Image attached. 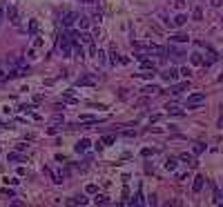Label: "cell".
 <instances>
[{
	"mask_svg": "<svg viewBox=\"0 0 223 207\" xmlns=\"http://www.w3.org/2000/svg\"><path fill=\"white\" fill-rule=\"evenodd\" d=\"M89 145H91L89 140H87V138H83V140H78V143H76V147H74V149H76L78 154H83V152H87V147H89Z\"/></svg>",
	"mask_w": 223,
	"mask_h": 207,
	"instance_id": "30bf717a",
	"label": "cell"
},
{
	"mask_svg": "<svg viewBox=\"0 0 223 207\" xmlns=\"http://www.w3.org/2000/svg\"><path fill=\"white\" fill-rule=\"evenodd\" d=\"M179 76H181V74L176 71V69H165V71L161 74V78H163L165 82H174L176 78H179Z\"/></svg>",
	"mask_w": 223,
	"mask_h": 207,
	"instance_id": "3957f363",
	"label": "cell"
},
{
	"mask_svg": "<svg viewBox=\"0 0 223 207\" xmlns=\"http://www.w3.org/2000/svg\"><path fill=\"white\" fill-rule=\"evenodd\" d=\"M185 89H190V82H188V80H183V82H179V85H172V94H181V91H185Z\"/></svg>",
	"mask_w": 223,
	"mask_h": 207,
	"instance_id": "8fae6325",
	"label": "cell"
},
{
	"mask_svg": "<svg viewBox=\"0 0 223 207\" xmlns=\"http://www.w3.org/2000/svg\"><path fill=\"white\" fill-rule=\"evenodd\" d=\"M114 140H116V136L107 134V136H103V140H100V143H103V145H112V143H114Z\"/></svg>",
	"mask_w": 223,
	"mask_h": 207,
	"instance_id": "44dd1931",
	"label": "cell"
},
{
	"mask_svg": "<svg viewBox=\"0 0 223 207\" xmlns=\"http://www.w3.org/2000/svg\"><path fill=\"white\" fill-rule=\"evenodd\" d=\"M138 78H154V71L150 74V71H141V74H136Z\"/></svg>",
	"mask_w": 223,
	"mask_h": 207,
	"instance_id": "f1b7e54d",
	"label": "cell"
},
{
	"mask_svg": "<svg viewBox=\"0 0 223 207\" xmlns=\"http://www.w3.org/2000/svg\"><path fill=\"white\" fill-rule=\"evenodd\" d=\"M80 123H87V125H94V123H98V118H96V116H80Z\"/></svg>",
	"mask_w": 223,
	"mask_h": 207,
	"instance_id": "d6986e66",
	"label": "cell"
},
{
	"mask_svg": "<svg viewBox=\"0 0 223 207\" xmlns=\"http://www.w3.org/2000/svg\"><path fill=\"white\" fill-rule=\"evenodd\" d=\"M156 154V149H150V147H145L143 152H141V156H145V158H150V156H154Z\"/></svg>",
	"mask_w": 223,
	"mask_h": 207,
	"instance_id": "d4e9b609",
	"label": "cell"
},
{
	"mask_svg": "<svg viewBox=\"0 0 223 207\" xmlns=\"http://www.w3.org/2000/svg\"><path fill=\"white\" fill-rule=\"evenodd\" d=\"M212 5H214V7H219V5H221V0H212Z\"/></svg>",
	"mask_w": 223,
	"mask_h": 207,
	"instance_id": "7bdbcfd3",
	"label": "cell"
},
{
	"mask_svg": "<svg viewBox=\"0 0 223 207\" xmlns=\"http://www.w3.org/2000/svg\"><path fill=\"white\" fill-rule=\"evenodd\" d=\"M89 56H96V45H94V42L89 45Z\"/></svg>",
	"mask_w": 223,
	"mask_h": 207,
	"instance_id": "ab89813d",
	"label": "cell"
},
{
	"mask_svg": "<svg viewBox=\"0 0 223 207\" xmlns=\"http://www.w3.org/2000/svg\"><path fill=\"white\" fill-rule=\"evenodd\" d=\"M87 198L85 196H76V198H69V205H85Z\"/></svg>",
	"mask_w": 223,
	"mask_h": 207,
	"instance_id": "ac0fdd59",
	"label": "cell"
},
{
	"mask_svg": "<svg viewBox=\"0 0 223 207\" xmlns=\"http://www.w3.org/2000/svg\"><path fill=\"white\" fill-rule=\"evenodd\" d=\"M167 114H170V116H183V109H179V107H170V105H167Z\"/></svg>",
	"mask_w": 223,
	"mask_h": 207,
	"instance_id": "2e32d148",
	"label": "cell"
},
{
	"mask_svg": "<svg viewBox=\"0 0 223 207\" xmlns=\"http://www.w3.org/2000/svg\"><path fill=\"white\" fill-rule=\"evenodd\" d=\"M167 54H170V56H172L174 60H181L183 56H185V51H183V49H176L174 45H170V47H167Z\"/></svg>",
	"mask_w": 223,
	"mask_h": 207,
	"instance_id": "5b68a950",
	"label": "cell"
},
{
	"mask_svg": "<svg viewBox=\"0 0 223 207\" xmlns=\"http://www.w3.org/2000/svg\"><path fill=\"white\" fill-rule=\"evenodd\" d=\"M96 58H98V62H100V65H105V51H100V49H98V51H96Z\"/></svg>",
	"mask_w": 223,
	"mask_h": 207,
	"instance_id": "83f0119b",
	"label": "cell"
},
{
	"mask_svg": "<svg viewBox=\"0 0 223 207\" xmlns=\"http://www.w3.org/2000/svg\"><path fill=\"white\" fill-rule=\"evenodd\" d=\"M47 134H49V136H56V134H58V127H49Z\"/></svg>",
	"mask_w": 223,
	"mask_h": 207,
	"instance_id": "74e56055",
	"label": "cell"
},
{
	"mask_svg": "<svg viewBox=\"0 0 223 207\" xmlns=\"http://www.w3.org/2000/svg\"><path fill=\"white\" fill-rule=\"evenodd\" d=\"M203 185H205V178H203V176H197V178H194V183H192V189L199 194V192L203 189Z\"/></svg>",
	"mask_w": 223,
	"mask_h": 207,
	"instance_id": "9c48e42d",
	"label": "cell"
},
{
	"mask_svg": "<svg viewBox=\"0 0 223 207\" xmlns=\"http://www.w3.org/2000/svg\"><path fill=\"white\" fill-rule=\"evenodd\" d=\"M96 192H98L96 185H87V194H96Z\"/></svg>",
	"mask_w": 223,
	"mask_h": 207,
	"instance_id": "d6a6232c",
	"label": "cell"
},
{
	"mask_svg": "<svg viewBox=\"0 0 223 207\" xmlns=\"http://www.w3.org/2000/svg\"><path fill=\"white\" fill-rule=\"evenodd\" d=\"M25 147H27L25 143H18V145H16V149H18V152H25Z\"/></svg>",
	"mask_w": 223,
	"mask_h": 207,
	"instance_id": "60d3db41",
	"label": "cell"
},
{
	"mask_svg": "<svg viewBox=\"0 0 223 207\" xmlns=\"http://www.w3.org/2000/svg\"><path fill=\"white\" fill-rule=\"evenodd\" d=\"M179 74H181V76H185V78H190V74H192V69H190V67H183V69H181Z\"/></svg>",
	"mask_w": 223,
	"mask_h": 207,
	"instance_id": "f546056e",
	"label": "cell"
},
{
	"mask_svg": "<svg viewBox=\"0 0 223 207\" xmlns=\"http://www.w3.org/2000/svg\"><path fill=\"white\" fill-rule=\"evenodd\" d=\"M203 152H205V145H203V143H194V147H192V154H203Z\"/></svg>",
	"mask_w": 223,
	"mask_h": 207,
	"instance_id": "e0dca14e",
	"label": "cell"
},
{
	"mask_svg": "<svg viewBox=\"0 0 223 207\" xmlns=\"http://www.w3.org/2000/svg\"><path fill=\"white\" fill-rule=\"evenodd\" d=\"M76 56H78V58H83V56H85V51H83L80 45H76Z\"/></svg>",
	"mask_w": 223,
	"mask_h": 207,
	"instance_id": "e575fe53",
	"label": "cell"
},
{
	"mask_svg": "<svg viewBox=\"0 0 223 207\" xmlns=\"http://www.w3.org/2000/svg\"><path fill=\"white\" fill-rule=\"evenodd\" d=\"M185 22H188V16H185V14H179V16L174 18V25H176V27H183Z\"/></svg>",
	"mask_w": 223,
	"mask_h": 207,
	"instance_id": "4fadbf2b",
	"label": "cell"
},
{
	"mask_svg": "<svg viewBox=\"0 0 223 207\" xmlns=\"http://www.w3.org/2000/svg\"><path fill=\"white\" fill-rule=\"evenodd\" d=\"M176 165H179V163H176V158H167V161H165V169H167V172H174Z\"/></svg>",
	"mask_w": 223,
	"mask_h": 207,
	"instance_id": "5bb4252c",
	"label": "cell"
},
{
	"mask_svg": "<svg viewBox=\"0 0 223 207\" xmlns=\"http://www.w3.org/2000/svg\"><path fill=\"white\" fill-rule=\"evenodd\" d=\"M94 203H96V205H107L109 201H107V196H96V198H94Z\"/></svg>",
	"mask_w": 223,
	"mask_h": 207,
	"instance_id": "484cf974",
	"label": "cell"
},
{
	"mask_svg": "<svg viewBox=\"0 0 223 207\" xmlns=\"http://www.w3.org/2000/svg\"><path fill=\"white\" fill-rule=\"evenodd\" d=\"M9 161H22L20 154H9Z\"/></svg>",
	"mask_w": 223,
	"mask_h": 207,
	"instance_id": "8d00e7d4",
	"label": "cell"
},
{
	"mask_svg": "<svg viewBox=\"0 0 223 207\" xmlns=\"http://www.w3.org/2000/svg\"><path fill=\"white\" fill-rule=\"evenodd\" d=\"M163 116L161 114H154V116H150V123H159V120H161Z\"/></svg>",
	"mask_w": 223,
	"mask_h": 207,
	"instance_id": "836d02e7",
	"label": "cell"
},
{
	"mask_svg": "<svg viewBox=\"0 0 223 207\" xmlns=\"http://www.w3.org/2000/svg\"><path fill=\"white\" fill-rule=\"evenodd\" d=\"M5 14H7V11H5V5H0V25H2V18H5Z\"/></svg>",
	"mask_w": 223,
	"mask_h": 207,
	"instance_id": "f35d334b",
	"label": "cell"
},
{
	"mask_svg": "<svg viewBox=\"0 0 223 207\" xmlns=\"http://www.w3.org/2000/svg\"><path fill=\"white\" fill-rule=\"evenodd\" d=\"M154 91H159V87H156V85H150V87H145V94H154Z\"/></svg>",
	"mask_w": 223,
	"mask_h": 207,
	"instance_id": "4dcf8cb0",
	"label": "cell"
},
{
	"mask_svg": "<svg viewBox=\"0 0 223 207\" xmlns=\"http://www.w3.org/2000/svg\"><path fill=\"white\" fill-rule=\"evenodd\" d=\"M179 161H183V163H188L190 167H197L199 163H197V158H194L192 154H188V152H183L181 156H179Z\"/></svg>",
	"mask_w": 223,
	"mask_h": 207,
	"instance_id": "8992f818",
	"label": "cell"
},
{
	"mask_svg": "<svg viewBox=\"0 0 223 207\" xmlns=\"http://www.w3.org/2000/svg\"><path fill=\"white\" fill-rule=\"evenodd\" d=\"M78 25H80V29H87V27H89V20H87L85 16H80V18H78Z\"/></svg>",
	"mask_w": 223,
	"mask_h": 207,
	"instance_id": "7402d4cb",
	"label": "cell"
},
{
	"mask_svg": "<svg viewBox=\"0 0 223 207\" xmlns=\"http://www.w3.org/2000/svg\"><path fill=\"white\" fill-rule=\"evenodd\" d=\"M20 109H22V111H25V114H29V111H34V105H22V107H20Z\"/></svg>",
	"mask_w": 223,
	"mask_h": 207,
	"instance_id": "d590c367",
	"label": "cell"
},
{
	"mask_svg": "<svg viewBox=\"0 0 223 207\" xmlns=\"http://www.w3.org/2000/svg\"><path fill=\"white\" fill-rule=\"evenodd\" d=\"M219 125H221V127H223V116H221V120H219Z\"/></svg>",
	"mask_w": 223,
	"mask_h": 207,
	"instance_id": "ee69618b",
	"label": "cell"
},
{
	"mask_svg": "<svg viewBox=\"0 0 223 207\" xmlns=\"http://www.w3.org/2000/svg\"><path fill=\"white\" fill-rule=\"evenodd\" d=\"M205 102V94L203 91H194L188 96V109H197L199 105H203Z\"/></svg>",
	"mask_w": 223,
	"mask_h": 207,
	"instance_id": "6da1fadb",
	"label": "cell"
},
{
	"mask_svg": "<svg viewBox=\"0 0 223 207\" xmlns=\"http://www.w3.org/2000/svg\"><path fill=\"white\" fill-rule=\"evenodd\" d=\"M29 34H31V36L38 34V20H31V22H29Z\"/></svg>",
	"mask_w": 223,
	"mask_h": 207,
	"instance_id": "ffe728a7",
	"label": "cell"
},
{
	"mask_svg": "<svg viewBox=\"0 0 223 207\" xmlns=\"http://www.w3.org/2000/svg\"><path fill=\"white\" fill-rule=\"evenodd\" d=\"M71 45H76L71 40V36H63V38H60V49H63L65 58H69V56H71Z\"/></svg>",
	"mask_w": 223,
	"mask_h": 207,
	"instance_id": "7a4b0ae2",
	"label": "cell"
},
{
	"mask_svg": "<svg viewBox=\"0 0 223 207\" xmlns=\"http://www.w3.org/2000/svg\"><path fill=\"white\" fill-rule=\"evenodd\" d=\"M76 85L78 87H91V85H96V76H80Z\"/></svg>",
	"mask_w": 223,
	"mask_h": 207,
	"instance_id": "277c9868",
	"label": "cell"
},
{
	"mask_svg": "<svg viewBox=\"0 0 223 207\" xmlns=\"http://www.w3.org/2000/svg\"><path fill=\"white\" fill-rule=\"evenodd\" d=\"M85 2H94V0H85Z\"/></svg>",
	"mask_w": 223,
	"mask_h": 207,
	"instance_id": "f6af8a7d",
	"label": "cell"
},
{
	"mask_svg": "<svg viewBox=\"0 0 223 207\" xmlns=\"http://www.w3.org/2000/svg\"><path fill=\"white\" fill-rule=\"evenodd\" d=\"M5 183H7V185H18L20 181H18V178H5Z\"/></svg>",
	"mask_w": 223,
	"mask_h": 207,
	"instance_id": "1f68e13d",
	"label": "cell"
},
{
	"mask_svg": "<svg viewBox=\"0 0 223 207\" xmlns=\"http://www.w3.org/2000/svg\"><path fill=\"white\" fill-rule=\"evenodd\" d=\"M172 40H174V42H188L190 38H188V36H185V34H179V36H174Z\"/></svg>",
	"mask_w": 223,
	"mask_h": 207,
	"instance_id": "cb8c5ba5",
	"label": "cell"
},
{
	"mask_svg": "<svg viewBox=\"0 0 223 207\" xmlns=\"http://www.w3.org/2000/svg\"><path fill=\"white\" fill-rule=\"evenodd\" d=\"M192 62H194V65H203V58H201V54H192Z\"/></svg>",
	"mask_w": 223,
	"mask_h": 207,
	"instance_id": "4316f807",
	"label": "cell"
},
{
	"mask_svg": "<svg viewBox=\"0 0 223 207\" xmlns=\"http://www.w3.org/2000/svg\"><path fill=\"white\" fill-rule=\"evenodd\" d=\"M78 38H80V42H85V45H91V34H87V31H83V34H78Z\"/></svg>",
	"mask_w": 223,
	"mask_h": 207,
	"instance_id": "9a60e30c",
	"label": "cell"
},
{
	"mask_svg": "<svg viewBox=\"0 0 223 207\" xmlns=\"http://www.w3.org/2000/svg\"><path fill=\"white\" fill-rule=\"evenodd\" d=\"M5 78H9V74H5V71H2V69H0V82H2V80H5Z\"/></svg>",
	"mask_w": 223,
	"mask_h": 207,
	"instance_id": "b9f144b4",
	"label": "cell"
},
{
	"mask_svg": "<svg viewBox=\"0 0 223 207\" xmlns=\"http://www.w3.org/2000/svg\"><path fill=\"white\" fill-rule=\"evenodd\" d=\"M141 69L143 71H156V65H154V60H141Z\"/></svg>",
	"mask_w": 223,
	"mask_h": 207,
	"instance_id": "7c38bea8",
	"label": "cell"
},
{
	"mask_svg": "<svg viewBox=\"0 0 223 207\" xmlns=\"http://www.w3.org/2000/svg\"><path fill=\"white\" fill-rule=\"evenodd\" d=\"M78 18H80V16H78L76 11H71V14H67V16H65V18H63V25H65V27H71L74 22H76V20H78Z\"/></svg>",
	"mask_w": 223,
	"mask_h": 207,
	"instance_id": "52a82bcc",
	"label": "cell"
},
{
	"mask_svg": "<svg viewBox=\"0 0 223 207\" xmlns=\"http://www.w3.org/2000/svg\"><path fill=\"white\" fill-rule=\"evenodd\" d=\"M7 18H9L14 25H20V20H18V9H16V7H9V9H7Z\"/></svg>",
	"mask_w": 223,
	"mask_h": 207,
	"instance_id": "ba28073f",
	"label": "cell"
},
{
	"mask_svg": "<svg viewBox=\"0 0 223 207\" xmlns=\"http://www.w3.org/2000/svg\"><path fill=\"white\" fill-rule=\"evenodd\" d=\"M192 16H194V20H201V18H203V11H201V7H194Z\"/></svg>",
	"mask_w": 223,
	"mask_h": 207,
	"instance_id": "603a6c76",
	"label": "cell"
}]
</instances>
